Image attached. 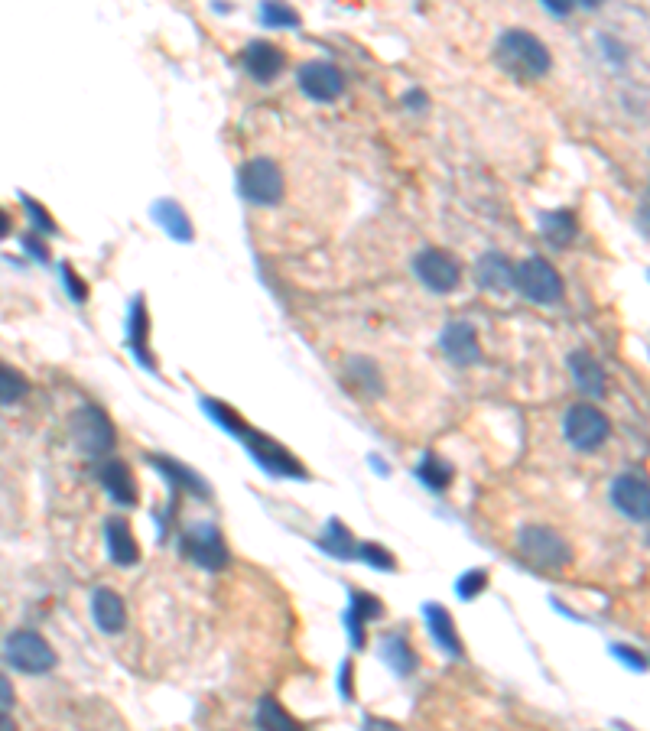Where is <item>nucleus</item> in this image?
<instances>
[{"instance_id":"nucleus-1","label":"nucleus","mask_w":650,"mask_h":731,"mask_svg":"<svg viewBox=\"0 0 650 731\" xmlns=\"http://www.w3.org/2000/svg\"><path fill=\"white\" fill-rule=\"evenodd\" d=\"M494 56H498L501 69L511 72L514 78H520V82H533V78H540V75L550 72V65H553L550 49H546L540 39L533 33H527V30L501 33Z\"/></svg>"},{"instance_id":"nucleus-2","label":"nucleus","mask_w":650,"mask_h":731,"mask_svg":"<svg viewBox=\"0 0 650 731\" xmlns=\"http://www.w3.org/2000/svg\"><path fill=\"white\" fill-rule=\"evenodd\" d=\"M517 550L530 566H537L543 572L566 569L572 563L569 543L559 537L553 527H543V524H527L524 530H520L517 533Z\"/></svg>"},{"instance_id":"nucleus-3","label":"nucleus","mask_w":650,"mask_h":731,"mask_svg":"<svg viewBox=\"0 0 650 731\" xmlns=\"http://www.w3.org/2000/svg\"><path fill=\"white\" fill-rule=\"evenodd\" d=\"M72 442L78 446V452L88 455V459H101V455H108L117 442V433H114V423L111 416L104 413L95 403H85V407H78L72 413Z\"/></svg>"},{"instance_id":"nucleus-4","label":"nucleus","mask_w":650,"mask_h":731,"mask_svg":"<svg viewBox=\"0 0 650 731\" xmlns=\"http://www.w3.org/2000/svg\"><path fill=\"white\" fill-rule=\"evenodd\" d=\"M238 186H241L244 199L254 205H277L286 192L283 169L273 163L270 156H254V160H247L241 166Z\"/></svg>"},{"instance_id":"nucleus-5","label":"nucleus","mask_w":650,"mask_h":731,"mask_svg":"<svg viewBox=\"0 0 650 731\" xmlns=\"http://www.w3.org/2000/svg\"><path fill=\"white\" fill-rule=\"evenodd\" d=\"M563 433H566L572 449L595 452V449L605 446L611 426H608V416L602 410L582 400V403H572V407L566 410V416H563Z\"/></svg>"},{"instance_id":"nucleus-6","label":"nucleus","mask_w":650,"mask_h":731,"mask_svg":"<svg viewBox=\"0 0 650 731\" xmlns=\"http://www.w3.org/2000/svg\"><path fill=\"white\" fill-rule=\"evenodd\" d=\"M244 442V449L251 452V459L264 468L270 475H283V478H306V468L296 455L283 446V442L270 439L267 433H257V429L244 426V433L238 436Z\"/></svg>"},{"instance_id":"nucleus-7","label":"nucleus","mask_w":650,"mask_h":731,"mask_svg":"<svg viewBox=\"0 0 650 731\" xmlns=\"http://www.w3.org/2000/svg\"><path fill=\"white\" fill-rule=\"evenodd\" d=\"M4 657L13 670L30 673V676L49 673L56 667V650H52L46 637L36 631H13L4 641Z\"/></svg>"},{"instance_id":"nucleus-8","label":"nucleus","mask_w":650,"mask_h":731,"mask_svg":"<svg viewBox=\"0 0 650 731\" xmlns=\"http://www.w3.org/2000/svg\"><path fill=\"white\" fill-rule=\"evenodd\" d=\"M514 290H520L533 303L550 306L563 296V280H559L553 264H546L543 257H527L514 264Z\"/></svg>"},{"instance_id":"nucleus-9","label":"nucleus","mask_w":650,"mask_h":731,"mask_svg":"<svg viewBox=\"0 0 650 731\" xmlns=\"http://www.w3.org/2000/svg\"><path fill=\"white\" fill-rule=\"evenodd\" d=\"M179 546H182V553H186V559H192L195 566H202L208 572H218L228 566V543L215 524H205V520L202 524H192L182 533Z\"/></svg>"},{"instance_id":"nucleus-10","label":"nucleus","mask_w":650,"mask_h":731,"mask_svg":"<svg viewBox=\"0 0 650 731\" xmlns=\"http://www.w3.org/2000/svg\"><path fill=\"white\" fill-rule=\"evenodd\" d=\"M416 277L423 280V286H429L433 293H452L462 280V267L449 251L442 247H426V251L416 254L413 260Z\"/></svg>"},{"instance_id":"nucleus-11","label":"nucleus","mask_w":650,"mask_h":731,"mask_svg":"<svg viewBox=\"0 0 650 731\" xmlns=\"http://www.w3.org/2000/svg\"><path fill=\"white\" fill-rule=\"evenodd\" d=\"M611 504H615L628 520L647 524V517H650V491H647V481L641 475H634V472L618 475L615 481H611Z\"/></svg>"},{"instance_id":"nucleus-12","label":"nucleus","mask_w":650,"mask_h":731,"mask_svg":"<svg viewBox=\"0 0 650 731\" xmlns=\"http://www.w3.org/2000/svg\"><path fill=\"white\" fill-rule=\"evenodd\" d=\"M299 88L312 101H335L345 91V75L332 62H306L299 65Z\"/></svg>"},{"instance_id":"nucleus-13","label":"nucleus","mask_w":650,"mask_h":731,"mask_svg":"<svg viewBox=\"0 0 650 731\" xmlns=\"http://www.w3.org/2000/svg\"><path fill=\"white\" fill-rule=\"evenodd\" d=\"M442 351L449 355V361H455L459 368H468L481 358V345H478V332L472 322H449L439 335Z\"/></svg>"},{"instance_id":"nucleus-14","label":"nucleus","mask_w":650,"mask_h":731,"mask_svg":"<svg viewBox=\"0 0 650 731\" xmlns=\"http://www.w3.org/2000/svg\"><path fill=\"white\" fill-rule=\"evenodd\" d=\"M241 62H244V69H247V75L254 78V82L267 85L273 75H280V69L286 65V56H283L280 46L267 43V39H254V43L244 49Z\"/></svg>"},{"instance_id":"nucleus-15","label":"nucleus","mask_w":650,"mask_h":731,"mask_svg":"<svg viewBox=\"0 0 650 731\" xmlns=\"http://www.w3.org/2000/svg\"><path fill=\"white\" fill-rule=\"evenodd\" d=\"M91 618L104 631V634H117L124 631L127 624V608H124V598L117 595L114 589H95L91 592Z\"/></svg>"},{"instance_id":"nucleus-16","label":"nucleus","mask_w":650,"mask_h":731,"mask_svg":"<svg viewBox=\"0 0 650 731\" xmlns=\"http://www.w3.org/2000/svg\"><path fill=\"white\" fill-rule=\"evenodd\" d=\"M475 280L481 290L491 293H507L514 290V264L498 251H488L485 257H478L475 264Z\"/></svg>"},{"instance_id":"nucleus-17","label":"nucleus","mask_w":650,"mask_h":731,"mask_svg":"<svg viewBox=\"0 0 650 731\" xmlns=\"http://www.w3.org/2000/svg\"><path fill=\"white\" fill-rule=\"evenodd\" d=\"M98 478H101L104 491H108L117 504H124V507H134L137 504V478H134V472H130L127 462H121V459L104 462Z\"/></svg>"},{"instance_id":"nucleus-18","label":"nucleus","mask_w":650,"mask_h":731,"mask_svg":"<svg viewBox=\"0 0 650 731\" xmlns=\"http://www.w3.org/2000/svg\"><path fill=\"white\" fill-rule=\"evenodd\" d=\"M150 465L160 472L169 485H173V491H189V494H199L202 501L212 498V488L205 485V481L192 472V468H186L182 462L176 459H166V455H150Z\"/></svg>"},{"instance_id":"nucleus-19","label":"nucleus","mask_w":650,"mask_h":731,"mask_svg":"<svg viewBox=\"0 0 650 731\" xmlns=\"http://www.w3.org/2000/svg\"><path fill=\"white\" fill-rule=\"evenodd\" d=\"M569 371H572V381L579 387V394L592 397V400L605 397V368L589 355V351H572Z\"/></svg>"},{"instance_id":"nucleus-20","label":"nucleus","mask_w":650,"mask_h":731,"mask_svg":"<svg viewBox=\"0 0 650 731\" xmlns=\"http://www.w3.org/2000/svg\"><path fill=\"white\" fill-rule=\"evenodd\" d=\"M104 537H108V550H111V559L117 566H137L140 546H137L134 530H130V524L124 517H111L108 527H104Z\"/></svg>"},{"instance_id":"nucleus-21","label":"nucleus","mask_w":650,"mask_h":731,"mask_svg":"<svg viewBox=\"0 0 650 731\" xmlns=\"http://www.w3.org/2000/svg\"><path fill=\"white\" fill-rule=\"evenodd\" d=\"M384 615V605H381V598H374L368 592H351V608H348V637H351V644H355L358 650L364 647V624H368L371 618H381Z\"/></svg>"},{"instance_id":"nucleus-22","label":"nucleus","mask_w":650,"mask_h":731,"mask_svg":"<svg viewBox=\"0 0 650 731\" xmlns=\"http://www.w3.org/2000/svg\"><path fill=\"white\" fill-rule=\"evenodd\" d=\"M423 615H426V621H429V634H433V641L446 650L449 657H465V647H462V641H459V631H455V621H452V615L442 605H426L423 608Z\"/></svg>"},{"instance_id":"nucleus-23","label":"nucleus","mask_w":650,"mask_h":731,"mask_svg":"<svg viewBox=\"0 0 650 731\" xmlns=\"http://www.w3.org/2000/svg\"><path fill=\"white\" fill-rule=\"evenodd\" d=\"M147 332H150V319H147V303L143 299H134L130 306V325H127V342L134 348V355L140 364H147V371H156V361L147 351Z\"/></svg>"},{"instance_id":"nucleus-24","label":"nucleus","mask_w":650,"mask_h":731,"mask_svg":"<svg viewBox=\"0 0 650 731\" xmlns=\"http://www.w3.org/2000/svg\"><path fill=\"white\" fill-rule=\"evenodd\" d=\"M540 228H543V238L556 244V247H569L572 241L579 238V221L566 208H559V212H546L540 215Z\"/></svg>"},{"instance_id":"nucleus-25","label":"nucleus","mask_w":650,"mask_h":731,"mask_svg":"<svg viewBox=\"0 0 650 731\" xmlns=\"http://www.w3.org/2000/svg\"><path fill=\"white\" fill-rule=\"evenodd\" d=\"M153 218L160 221L163 231H169V238L176 241H192V221L189 215L182 212L179 202H169V199H160L153 205Z\"/></svg>"},{"instance_id":"nucleus-26","label":"nucleus","mask_w":650,"mask_h":731,"mask_svg":"<svg viewBox=\"0 0 650 731\" xmlns=\"http://www.w3.org/2000/svg\"><path fill=\"white\" fill-rule=\"evenodd\" d=\"M319 546L329 556H335V559H358V543H355V537H351L348 527L338 517H332L329 524H325Z\"/></svg>"},{"instance_id":"nucleus-27","label":"nucleus","mask_w":650,"mask_h":731,"mask_svg":"<svg viewBox=\"0 0 650 731\" xmlns=\"http://www.w3.org/2000/svg\"><path fill=\"white\" fill-rule=\"evenodd\" d=\"M254 722H257L260 731H306V728L299 725V722L293 719V715L286 712L273 696H264V699H260Z\"/></svg>"},{"instance_id":"nucleus-28","label":"nucleus","mask_w":650,"mask_h":731,"mask_svg":"<svg viewBox=\"0 0 650 731\" xmlns=\"http://www.w3.org/2000/svg\"><path fill=\"white\" fill-rule=\"evenodd\" d=\"M381 660L387 663L390 670H394L397 676H410L413 670H416V654H413V647H410V641L407 637H400V634H394V637H387L384 641V647H381Z\"/></svg>"},{"instance_id":"nucleus-29","label":"nucleus","mask_w":650,"mask_h":731,"mask_svg":"<svg viewBox=\"0 0 650 731\" xmlns=\"http://www.w3.org/2000/svg\"><path fill=\"white\" fill-rule=\"evenodd\" d=\"M416 475H420L423 485H429L433 491H446L452 485L455 468L449 462H442L439 455H426V459L420 462V468H416Z\"/></svg>"},{"instance_id":"nucleus-30","label":"nucleus","mask_w":650,"mask_h":731,"mask_svg":"<svg viewBox=\"0 0 650 731\" xmlns=\"http://www.w3.org/2000/svg\"><path fill=\"white\" fill-rule=\"evenodd\" d=\"M26 394H30V381L20 371L0 364V407H10V403L23 400Z\"/></svg>"},{"instance_id":"nucleus-31","label":"nucleus","mask_w":650,"mask_h":731,"mask_svg":"<svg viewBox=\"0 0 650 731\" xmlns=\"http://www.w3.org/2000/svg\"><path fill=\"white\" fill-rule=\"evenodd\" d=\"M348 374L355 377V384L364 390V394H377V390H381V374H377V368H374V361H368V358H351L348 361Z\"/></svg>"},{"instance_id":"nucleus-32","label":"nucleus","mask_w":650,"mask_h":731,"mask_svg":"<svg viewBox=\"0 0 650 731\" xmlns=\"http://www.w3.org/2000/svg\"><path fill=\"white\" fill-rule=\"evenodd\" d=\"M205 413L212 416V420L225 429V433H231V436H241L244 433V420L238 413H234L231 407H225V403H218V400H205Z\"/></svg>"},{"instance_id":"nucleus-33","label":"nucleus","mask_w":650,"mask_h":731,"mask_svg":"<svg viewBox=\"0 0 650 731\" xmlns=\"http://www.w3.org/2000/svg\"><path fill=\"white\" fill-rule=\"evenodd\" d=\"M488 589V572L485 569H472V572H465V576L455 582V595L462 598V602H472L475 595H481Z\"/></svg>"},{"instance_id":"nucleus-34","label":"nucleus","mask_w":650,"mask_h":731,"mask_svg":"<svg viewBox=\"0 0 650 731\" xmlns=\"http://www.w3.org/2000/svg\"><path fill=\"white\" fill-rule=\"evenodd\" d=\"M358 559H364V563H368V566L384 569V572H394V569H397V559L390 556L381 543H361V546H358Z\"/></svg>"},{"instance_id":"nucleus-35","label":"nucleus","mask_w":650,"mask_h":731,"mask_svg":"<svg viewBox=\"0 0 650 731\" xmlns=\"http://www.w3.org/2000/svg\"><path fill=\"white\" fill-rule=\"evenodd\" d=\"M260 20L267 26H296L299 23V13L283 7V4H264L260 7Z\"/></svg>"},{"instance_id":"nucleus-36","label":"nucleus","mask_w":650,"mask_h":731,"mask_svg":"<svg viewBox=\"0 0 650 731\" xmlns=\"http://www.w3.org/2000/svg\"><path fill=\"white\" fill-rule=\"evenodd\" d=\"M23 205L30 208V218H33L36 225H39V231H46V234H52V231H56V221H52V218L46 215V208H43V205H39V202H33L30 195H23Z\"/></svg>"},{"instance_id":"nucleus-37","label":"nucleus","mask_w":650,"mask_h":731,"mask_svg":"<svg viewBox=\"0 0 650 731\" xmlns=\"http://www.w3.org/2000/svg\"><path fill=\"white\" fill-rule=\"evenodd\" d=\"M62 277H65V283H69V293H72L75 303H85V299H88V286H85V280L78 277V273H75L69 264L62 267Z\"/></svg>"},{"instance_id":"nucleus-38","label":"nucleus","mask_w":650,"mask_h":731,"mask_svg":"<svg viewBox=\"0 0 650 731\" xmlns=\"http://www.w3.org/2000/svg\"><path fill=\"white\" fill-rule=\"evenodd\" d=\"M403 108H410V111H423V108H429V98L423 95L420 88H413V91H407V95H403Z\"/></svg>"},{"instance_id":"nucleus-39","label":"nucleus","mask_w":650,"mask_h":731,"mask_svg":"<svg viewBox=\"0 0 650 731\" xmlns=\"http://www.w3.org/2000/svg\"><path fill=\"white\" fill-rule=\"evenodd\" d=\"M17 702V696H13V686L4 673H0V712H10V706Z\"/></svg>"},{"instance_id":"nucleus-40","label":"nucleus","mask_w":650,"mask_h":731,"mask_svg":"<svg viewBox=\"0 0 650 731\" xmlns=\"http://www.w3.org/2000/svg\"><path fill=\"white\" fill-rule=\"evenodd\" d=\"M615 654H618L621 660H628V667H634V670H644V657H641V654L634 657V650H631V647H615Z\"/></svg>"},{"instance_id":"nucleus-41","label":"nucleus","mask_w":650,"mask_h":731,"mask_svg":"<svg viewBox=\"0 0 650 731\" xmlns=\"http://www.w3.org/2000/svg\"><path fill=\"white\" fill-rule=\"evenodd\" d=\"M23 244L30 247V251H33V257H39V260H49V251H46V244H39V241H36V234H26V238H23Z\"/></svg>"},{"instance_id":"nucleus-42","label":"nucleus","mask_w":650,"mask_h":731,"mask_svg":"<svg viewBox=\"0 0 650 731\" xmlns=\"http://www.w3.org/2000/svg\"><path fill=\"white\" fill-rule=\"evenodd\" d=\"M364 731H403V728L394 725V722H387V719H368V722H364Z\"/></svg>"},{"instance_id":"nucleus-43","label":"nucleus","mask_w":650,"mask_h":731,"mask_svg":"<svg viewBox=\"0 0 650 731\" xmlns=\"http://www.w3.org/2000/svg\"><path fill=\"white\" fill-rule=\"evenodd\" d=\"M0 731H17V722L10 719V712H0Z\"/></svg>"},{"instance_id":"nucleus-44","label":"nucleus","mask_w":650,"mask_h":731,"mask_svg":"<svg viewBox=\"0 0 650 731\" xmlns=\"http://www.w3.org/2000/svg\"><path fill=\"white\" fill-rule=\"evenodd\" d=\"M7 231H10V215L0 212V238H7Z\"/></svg>"}]
</instances>
